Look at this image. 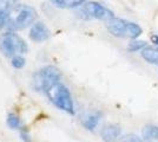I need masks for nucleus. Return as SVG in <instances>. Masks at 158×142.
<instances>
[{
	"label": "nucleus",
	"mask_w": 158,
	"mask_h": 142,
	"mask_svg": "<svg viewBox=\"0 0 158 142\" xmlns=\"http://www.w3.org/2000/svg\"><path fill=\"white\" fill-rule=\"evenodd\" d=\"M43 94L47 97V100L52 103L57 109L64 111L69 115H74L76 109L72 100V95L69 88L61 81L54 82L45 88Z\"/></svg>",
	"instance_id": "f257e3e1"
},
{
	"label": "nucleus",
	"mask_w": 158,
	"mask_h": 142,
	"mask_svg": "<svg viewBox=\"0 0 158 142\" xmlns=\"http://www.w3.org/2000/svg\"><path fill=\"white\" fill-rule=\"evenodd\" d=\"M37 19V11L28 5H17V7L11 13L7 26L11 31L24 30L28 26H32Z\"/></svg>",
	"instance_id": "f03ea898"
},
{
	"label": "nucleus",
	"mask_w": 158,
	"mask_h": 142,
	"mask_svg": "<svg viewBox=\"0 0 158 142\" xmlns=\"http://www.w3.org/2000/svg\"><path fill=\"white\" fill-rule=\"evenodd\" d=\"M0 51L6 57H13L17 54H24L28 51L26 41L20 36L14 33L13 31H8L0 36Z\"/></svg>",
	"instance_id": "7ed1b4c3"
},
{
	"label": "nucleus",
	"mask_w": 158,
	"mask_h": 142,
	"mask_svg": "<svg viewBox=\"0 0 158 142\" xmlns=\"http://www.w3.org/2000/svg\"><path fill=\"white\" fill-rule=\"evenodd\" d=\"M58 81H61V74L59 69L54 65H45L34 72L32 87L35 91L43 93L46 87Z\"/></svg>",
	"instance_id": "20e7f679"
},
{
	"label": "nucleus",
	"mask_w": 158,
	"mask_h": 142,
	"mask_svg": "<svg viewBox=\"0 0 158 142\" xmlns=\"http://www.w3.org/2000/svg\"><path fill=\"white\" fill-rule=\"evenodd\" d=\"M79 13H80V17H83L84 19H99V20L105 21L114 17L112 11H110L107 7L99 2H96V1L86 2L85 5L83 4L80 6Z\"/></svg>",
	"instance_id": "39448f33"
},
{
	"label": "nucleus",
	"mask_w": 158,
	"mask_h": 142,
	"mask_svg": "<svg viewBox=\"0 0 158 142\" xmlns=\"http://www.w3.org/2000/svg\"><path fill=\"white\" fill-rule=\"evenodd\" d=\"M106 27L109 32L114 36V37H120V38H129V27H130V21H126L120 18L113 17L111 19L106 21Z\"/></svg>",
	"instance_id": "423d86ee"
},
{
	"label": "nucleus",
	"mask_w": 158,
	"mask_h": 142,
	"mask_svg": "<svg viewBox=\"0 0 158 142\" xmlns=\"http://www.w3.org/2000/svg\"><path fill=\"white\" fill-rule=\"evenodd\" d=\"M28 36L34 43H43L51 37V31L43 21H35L30 28Z\"/></svg>",
	"instance_id": "0eeeda50"
},
{
	"label": "nucleus",
	"mask_w": 158,
	"mask_h": 142,
	"mask_svg": "<svg viewBox=\"0 0 158 142\" xmlns=\"http://www.w3.org/2000/svg\"><path fill=\"white\" fill-rule=\"evenodd\" d=\"M18 5V0H0V27L7 26L11 13Z\"/></svg>",
	"instance_id": "6e6552de"
},
{
	"label": "nucleus",
	"mask_w": 158,
	"mask_h": 142,
	"mask_svg": "<svg viewBox=\"0 0 158 142\" xmlns=\"http://www.w3.org/2000/svg\"><path fill=\"white\" fill-rule=\"evenodd\" d=\"M122 130L117 124H106L100 130V136L104 142H117L120 137Z\"/></svg>",
	"instance_id": "1a4fd4ad"
},
{
	"label": "nucleus",
	"mask_w": 158,
	"mask_h": 142,
	"mask_svg": "<svg viewBox=\"0 0 158 142\" xmlns=\"http://www.w3.org/2000/svg\"><path fill=\"white\" fill-rule=\"evenodd\" d=\"M102 114L98 111H93V113H87L86 115L83 116L81 118V124L84 126V128L87 130H94L99 124Z\"/></svg>",
	"instance_id": "9d476101"
},
{
	"label": "nucleus",
	"mask_w": 158,
	"mask_h": 142,
	"mask_svg": "<svg viewBox=\"0 0 158 142\" xmlns=\"http://www.w3.org/2000/svg\"><path fill=\"white\" fill-rule=\"evenodd\" d=\"M56 7L59 8H77L80 7L85 0H50Z\"/></svg>",
	"instance_id": "9b49d317"
},
{
	"label": "nucleus",
	"mask_w": 158,
	"mask_h": 142,
	"mask_svg": "<svg viewBox=\"0 0 158 142\" xmlns=\"http://www.w3.org/2000/svg\"><path fill=\"white\" fill-rule=\"evenodd\" d=\"M142 57L150 64H158V47H144L142 50Z\"/></svg>",
	"instance_id": "f8f14e48"
},
{
	"label": "nucleus",
	"mask_w": 158,
	"mask_h": 142,
	"mask_svg": "<svg viewBox=\"0 0 158 142\" xmlns=\"http://www.w3.org/2000/svg\"><path fill=\"white\" fill-rule=\"evenodd\" d=\"M142 135L145 142H158V127L157 126H146Z\"/></svg>",
	"instance_id": "ddd939ff"
},
{
	"label": "nucleus",
	"mask_w": 158,
	"mask_h": 142,
	"mask_svg": "<svg viewBox=\"0 0 158 142\" xmlns=\"http://www.w3.org/2000/svg\"><path fill=\"white\" fill-rule=\"evenodd\" d=\"M6 123L7 126H8V128L11 129H18V130H20V129L23 128V124H21L20 118L15 114H13V113H10L7 115Z\"/></svg>",
	"instance_id": "4468645a"
},
{
	"label": "nucleus",
	"mask_w": 158,
	"mask_h": 142,
	"mask_svg": "<svg viewBox=\"0 0 158 142\" xmlns=\"http://www.w3.org/2000/svg\"><path fill=\"white\" fill-rule=\"evenodd\" d=\"M11 64L14 69H23L25 65H26V59L23 57V54H17V56H13L11 58Z\"/></svg>",
	"instance_id": "2eb2a0df"
},
{
	"label": "nucleus",
	"mask_w": 158,
	"mask_h": 142,
	"mask_svg": "<svg viewBox=\"0 0 158 142\" xmlns=\"http://www.w3.org/2000/svg\"><path fill=\"white\" fill-rule=\"evenodd\" d=\"M144 47H146V43L143 41H132L131 43H129L127 45V50L131 52H136L138 50H143Z\"/></svg>",
	"instance_id": "dca6fc26"
},
{
	"label": "nucleus",
	"mask_w": 158,
	"mask_h": 142,
	"mask_svg": "<svg viewBox=\"0 0 158 142\" xmlns=\"http://www.w3.org/2000/svg\"><path fill=\"white\" fill-rule=\"evenodd\" d=\"M117 142H143L140 140V137H138L135 134H127L122 137H119V140Z\"/></svg>",
	"instance_id": "f3484780"
},
{
	"label": "nucleus",
	"mask_w": 158,
	"mask_h": 142,
	"mask_svg": "<svg viewBox=\"0 0 158 142\" xmlns=\"http://www.w3.org/2000/svg\"><path fill=\"white\" fill-rule=\"evenodd\" d=\"M20 139H21L24 142L32 141V137L30 136V133H28V130H27L25 127H23V128L20 129Z\"/></svg>",
	"instance_id": "a211bd4d"
},
{
	"label": "nucleus",
	"mask_w": 158,
	"mask_h": 142,
	"mask_svg": "<svg viewBox=\"0 0 158 142\" xmlns=\"http://www.w3.org/2000/svg\"><path fill=\"white\" fill-rule=\"evenodd\" d=\"M151 41H152V43H153V44L158 45V36H156V34H155V36H152Z\"/></svg>",
	"instance_id": "6ab92c4d"
}]
</instances>
